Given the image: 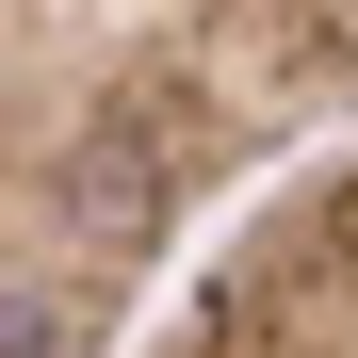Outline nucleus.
<instances>
[{
  "label": "nucleus",
  "mask_w": 358,
  "mask_h": 358,
  "mask_svg": "<svg viewBox=\"0 0 358 358\" xmlns=\"http://www.w3.org/2000/svg\"><path fill=\"white\" fill-rule=\"evenodd\" d=\"M358 147V0L0 17V358H147L179 261Z\"/></svg>",
  "instance_id": "nucleus-1"
},
{
  "label": "nucleus",
  "mask_w": 358,
  "mask_h": 358,
  "mask_svg": "<svg viewBox=\"0 0 358 358\" xmlns=\"http://www.w3.org/2000/svg\"><path fill=\"white\" fill-rule=\"evenodd\" d=\"M147 358H358V147L277 179L147 326Z\"/></svg>",
  "instance_id": "nucleus-2"
}]
</instances>
